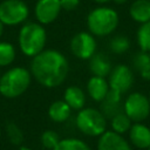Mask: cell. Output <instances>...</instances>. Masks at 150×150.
Wrapping results in <instances>:
<instances>
[{
	"mask_svg": "<svg viewBox=\"0 0 150 150\" xmlns=\"http://www.w3.org/2000/svg\"><path fill=\"white\" fill-rule=\"evenodd\" d=\"M30 74L47 88L60 86L68 74V61L57 50L47 49L35 55L30 62Z\"/></svg>",
	"mask_w": 150,
	"mask_h": 150,
	"instance_id": "obj_1",
	"label": "cell"
},
{
	"mask_svg": "<svg viewBox=\"0 0 150 150\" xmlns=\"http://www.w3.org/2000/svg\"><path fill=\"white\" fill-rule=\"evenodd\" d=\"M47 34L45 28L36 22L25 23L19 32V47L26 56L34 57L45 48Z\"/></svg>",
	"mask_w": 150,
	"mask_h": 150,
	"instance_id": "obj_2",
	"label": "cell"
},
{
	"mask_svg": "<svg viewBox=\"0 0 150 150\" xmlns=\"http://www.w3.org/2000/svg\"><path fill=\"white\" fill-rule=\"evenodd\" d=\"M32 74L23 67H14L0 77V94L8 98L22 95L30 84Z\"/></svg>",
	"mask_w": 150,
	"mask_h": 150,
	"instance_id": "obj_3",
	"label": "cell"
},
{
	"mask_svg": "<svg viewBox=\"0 0 150 150\" xmlns=\"http://www.w3.org/2000/svg\"><path fill=\"white\" fill-rule=\"evenodd\" d=\"M87 25L91 34L97 36L109 35L118 25L117 13L108 7H98L93 9L87 18Z\"/></svg>",
	"mask_w": 150,
	"mask_h": 150,
	"instance_id": "obj_4",
	"label": "cell"
},
{
	"mask_svg": "<svg viewBox=\"0 0 150 150\" xmlns=\"http://www.w3.org/2000/svg\"><path fill=\"white\" fill-rule=\"evenodd\" d=\"M75 123L77 129L87 136H101L107 129V118L94 108H82L79 110Z\"/></svg>",
	"mask_w": 150,
	"mask_h": 150,
	"instance_id": "obj_5",
	"label": "cell"
},
{
	"mask_svg": "<svg viewBox=\"0 0 150 150\" xmlns=\"http://www.w3.org/2000/svg\"><path fill=\"white\" fill-rule=\"evenodd\" d=\"M29 15L28 6L22 0H4L0 2V21L5 26L23 22Z\"/></svg>",
	"mask_w": 150,
	"mask_h": 150,
	"instance_id": "obj_6",
	"label": "cell"
},
{
	"mask_svg": "<svg viewBox=\"0 0 150 150\" xmlns=\"http://www.w3.org/2000/svg\"><path fill=\"white\" fill-rule=\"evenodd\" d=\"M123 111L132 122H142L150 114L149 98L141 93H132L125 98L123 103Z\"/></svg>",
	"mask_w": 150,
	"mask_h": 150,
	"instance_id": "obj_7",
	"label": "cell"
},
{
	"mask_svg": "<svg viewBox=\"0 0 150 150\" xmlns=\"http://www.w3.org/2000/svg\"><path fill=\"white\" fill-rule=\"evenodd\" d=\"M134 82L131 69L125 64H117L109 74V88L118 91L120 94L127 93Z\"/></svg>",
	"mask_w": 150,
	"mask_h": 150,
	"instance_id": "obj_8",
	"label": "cell"
},
{
	"mask_svg": "<svg viewBox=\"0 0 150 150\" xmlns=\"http://www.w3.org/2000/svg\"><path fill=\"white\" fill-rule=\"evenodd\" d=\"M70 49L71 53L82 60L90 59L96 50V41L94 36L87 32H81L76 35L70 41Z\"/></svg>",
	"mask_w": 150,
	"mask_h": 150,
	"instance_id": "obj_9",
	"label": "cell"
},
{
	"mask_svg": "<svg viewBox=\"0 0 150 150\" xmlns=\"http://www.w3.org/2000/svg\"><path fill=\"white\" fill-rule=\"evenodd\" d=\"M61 9L60 0H38L35 5V16L40 23L48 25L59 16Z\"/></svg>",
	"mask_w": 150,
	"mask_h": 150,
	"instance_id": "obj_10",
	"label": "cell"
},
{
	"mask_svg": "<svg viewBox=\"0 0 150 150\" xmlns=\"http://www.w3.org/2000/svg\"><path fill=\"white\" fill-rule=\"evenodd\" d=\"M97 150H132L130 143L121 135L112 130L104 131L98 136Z\"/></svg>",
	"mask_w": 150,
	"mask_h": 150,
	"instance_id": "obj_11",
	"label": "cell"
},
{
	"mask_svg": "<svg viewBox=\"0 0 150 150\" xmlns=\"http://www.w3.org/2000/svg\"><path fill=\"white\" fill-rule=\"evenodd\" d=\"M121 96L122 94H120L118 91L109 89L104 100L101 101L100 111L103 114L105 118L111 120L114 116L123 111V104L121 103Z\"/></svg>",
	"mask_w": 150,
	"mask_h": 150,
	"instance_id": "obj_12",
	"label": "cell"
},
{
	"mask_svg": "<svg viewBox=\"0 0 150 150\" xmlns=\"http://www.w3.org/2000/svg\"><path fill=\"white\" fill-rule=\"evenodd\" d=\"M130 143L138 149H148L150 146V128L136 122L129 130Z\"/></svg>",
	"mask_w": 150,
	"mask_h": 150,
	"instance_id": "obj_13",
	"label": "cell"
},
{
	"mask_svg": "<svg viewBox=\"0 0 150 150\" xmlns=\"http://www.w3.org/2000/svg\"><path fill=\"white\" fill-rule=\"evenodd\" d=\"M109 89H110L109 83L104 80V77H100V76L90 77V80L88 81V84H87V90H88L89 96L96 102L103 101L104 97L107 96Z\"/></svg>",
	"mask_w": 150,
	"mask_h": 150,
	"instance_id": "obj_14",
	"label": "cell"
},
{
	"mask_svg": "<svg viewBox=\"0 0 150 150\" xmlns=\"http://www.w3.org/2000/svg\"><path fill=\"white\" fill-rule=\"evenodd\" d=\"M89 69L94 74V76L105 77L111 71V63L110 60L102 53L94 54L89 59Z\"/></svg>",
	"mask_w": 150,
	"mask_h": 150,
	"instance_id": "obj_15",
	"label": "cell"
},
{
	"mask_svg": "<svg viewBox=\"0 0 150 150\" xmlns=\"http://www.w3.org/2000/svg\"><path fill=\"white\" fill-rule=\"evenodd\" d=\"M63 101L74 110H81L86 103V96L80 87L70 86L64 90Z\"/></svg>",
	"mask_w": 150,
	"mask_h": 150,
	"instance_id": "obj_16",
	"label": "cell"
},
{
	"mask_svg": "<svg viewBox=\"0 0 150 150\" xmlns=\"http://www.w3.org/2000/svg\"><path fill=\"white\" fill-rule=\"evenodd\" d=\"M131 18L139 22L145 23L150 21V0H136L130 6Z\"/></svg>",
	"mask_w": 150,
	"mask_h": 150,
	"instance_id": "obj_17",
	"label": "cell"
},
{
	"mask_svg": "<svg viewBox=\"0 0 150 150\" xmlns=\"http://www.w3.org/2000/svg\"><path fill=\"white\" fill-rule=\"evenodd\" d=\"M71 114V108L64 101H55L50 104L48 109V116L52 121L56 123H62L69 118Z\"/></svg>",
	"mask_w": 150,
	"mask_h": 150,
	"instance_id": "obj_18",
	"label": "cell"
},
{
	"mask_svg": "<svg viewBox=\"0 0 150 150\" xmlns=\"http://www.w3.org/2000/svg\"><path fill=\"white\" fill-rule=\"evenodd\" d=\"M134 67L141 73V76L145 80H150V55L146 52H138L132 59Z\"/></svg>",
	"mask_w": 150,
	"mask_h": 150,
	"instance_id": "obj_19",
	"label": "cell"
},
{
	"mask_svg": "<svg viewBox=\"0 0 150 150\" xmlns=\"http://www.w3.org/2000/svg\"><path fill=\"white\" fill-rule=\"evenodd\" d=\"M53 150H91V149L84 141L80 138L69 137L61 139Z\"/></svg>",
	"mask_w": 150,
	"mask_h": 150,
	"instance_id": "obj_20",
	"label": "cell"
},
{
	"mask_svg": "<svg viewBox=\"0 0 150 150\" xmlns=\"http://www.w3.org/2000/svg\"><path fill=\"white\" fill-rule=\"evenodd\" d=\"M131 120L128 117V115L124 112V111H122V112H120V114H117L116 116H114L112 118H111V129H112V131H115V132H117V134H124V132H127V131H129L130 130V128H131Z\"/></svg>",
	"mask_w": 150,
	"mask_h": 150,
	"instance_id": "obj_21",
	"label": "cell"
},
{
	"mask_svg": "<svg viewBox=\"0 0 150 150\" xmlns=\"http://www.w3.org/2000/svg\"><path fill=\"white\" fill-rule=\"evenodd\" d=\"M15 59V48L12 43L0 42V67L9 66Z\"/></svg>",
	"mask_w": 150,
	"mask_h": 150,
	"instance_id": "obj_22",
	"label": "cell"
},
{
	"mask_svg": "<svg viewBox=\"0 0 150 150\" xmlns=\"http://www.w3.org/2000/svg\"><path fill=\"white\" fill-rule=\"evenodd\" d=\"M137 42L143 52H150V21L142 23L137 30Z\"/></svg>",
	"mask_w": 150,
	"mask_h": 150,
	"instance_id": "obj_23",
	"label": "cell"
},
{
	"mask_svg": "<svg viewBox=\"0 0 150 150\" xmlns=\"http://www.w3.org/2000/svg\"><path fill=\"white\" fill-rule=\"evenodd\" d=\"M129 46H130V41L124 35H117L114 39H111L109 42L110 49L116 54H122L127 52L129 49Z\"/></svg>",
	"mask_w": 150,
	"mask_h": 150,
	"instance_id": "obj_24",
	"label": "cell"
},
{
	"mask_svg": "<svg viewBox=\"0 0 150 150\" xmlns=\"http://www.w3.org/2000/svg\"><path fill=\"white\" fill-rule=\"evenodd\" d=\"M6 132L8 136V139L11 141L12 144L15 145H21L22 141H23V134L21 131V129L13 122H9L6 127Z\"/></svg>",
	"mask_w": 150,
	"mask_h": 150,
	"instance_id": "obj_25",
	"label": "cell"
},
{
	"mask_svg": "<svg viewBox=\"0 0 150 150\" xmlns=\"http://www.w3.org/2000/svg\"><path fill=\"white\" fill-rule=\"evenodd\" d=\"M60 136L57 132H55L54 130H46L42 135H41V143L46 149L53 150L57 143L60 142Z\"/></svg>",
	"mask_w": 150,
	"mask_h": 150,
	"instance_id": "obj_26",
	"label": "cell"
},
{
	"mask_svg": "<svg viewBox=\"0 0 150 150\" xmlns=\"http://www.w3.org/2000/svg\"><path fill=\"white\" fill-rule=\"evenodd\" d=\"M60 2H61V8L62 9L73 11L79 6L80 0H60Z\"/></svg>",
	"mask_w": 150,
	"mask_h": 150,
	"instance_id": "obj_27",
	"label": "cell"
},
{
	"mask_svg": "<svg viewBox=\"0 0 150 150\" xmlns=\"http://www.w3.org/2000/svg\"><path fill=\"white\" fill-rule=\"evenodd\" d=\"M4 26H5V25L0 21V38H1V35L4 34Z\"/></svg>",
	"mask_w": 150,
	"mask_h": 150,
	"instance_id": "obj_28",
	"label": "cell"
},
{
	"mask_svg": "<svg viewBox=\"0 0 150 150\" xmlns=\"http://www.w3.org/2000/svg\"><path fill=\"white\" fill-rule=\"evenodd\" d=\"M116 4H123V2H125L127 0H114Z\"/></svg>",
	"mask_w": 150,
	"mask_h": 150,
	"instance_id": "obj_29",
	"label": "cell"
},
{
	"mask_svg": "<svg viewBox=\"0 0 150 150\" xmlns=\"http://www.w3.org/2000/svg\"><path fill=\"white\" fill-rule=\"evenodd\" d=\"M96 2H108V1H110V0H95Z\"/></svg>",
	"mask_w": 150,
	"mask_h": 150,
	"instance_id": "obj_30",
	"label": "cell"
},
{
	"mask_svg": "<svg viewBox=\"0 0 150 150\" xmlns=\"http://www.w3.org/2000/svg\"><path fill=\"white\" fill-rule=\"evenodd\" d=\"M20 150H29V149H28V148H26V146H21V148H20Z\"/></svg>",
	"mask_w": 150,
	"mask_h": 150,
	"instance_id": "obj_31",
	"label": "cell"
},
{
	"mask_svg": "<svg viewBox=\"0 0 150 150\" xmlns=\"http://www.w3.org/2000/svg\"><path fill=\"white\" fill-rule=\"evenodd\" d=\"M149 102H150V95H149Z\"/></svg>",
	"mask_w": 150,
	"mask_h": 150,
	"instance_id": "obj_32",
	"label": "cell"
},
{
	"mask_svg": "<svg viewBox=\"0 0 150 150\" xmlns=\"http://www.w3.org/2000/svg\"><path fill=\"white\" fill-rule=\"evenodd\" d=\"M148 150H150V146H149V148H148Z\"/></svg>",
	"mask_w": 150,
	"mask_h": 150,
	"instance_id": "obj_33",
	"label": "cell"
},
{
	"mask_svg": "<svg viewBox=\"0 0 150 150\" xmlns=\"http://www.w3.org/2000/svg\"><path fill=\"white\" fill-rule=\"evenodd\" d=\"M0 77H1V74H0Z\"/></svg>",
	"mask_w": 150,
	"mask_h": 150,
	"instance_id": "obj_34",
	"label": "cell"
},
{
	"mask_svg": "<svg viewBox=\"0 0 150 150\" xmlns=\"http://www.w3.org/2000/svg\"><path fill=\"white\" fill-rule=\"evenodd\" d=\"M0 135H1V132H0Z\"/></svg>",
	"mask_w": 150,
	"mask_h": 150,
	"instance_id": "obj_35",
	"label": "cell"
}]
</instances>
